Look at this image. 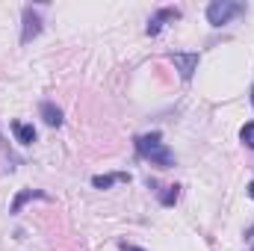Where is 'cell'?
Wrapping results in <instances>:
<instances>
[{"instance_id": "1", "label": "cell", "mask_w": 254, "mask_h": 251, "mask_svg": "<svg viewBox=\"0 0 254 251\" xmlns=\"http://www.w3.org/2000/svg\"><path fill=\"white\" fill-rule=\"evenodd\" d=\"M133 145H136V154H139L142 160H148L151 166L175 169V163H178L175 151L163 142V136H160L157 130H154V133H142V136H136V139H133Z\"/></svg>"}, {"instance_id": "2", "label": "cell", "mask_w": 254, "mask_h": 251, "mask_svg": "<svg viewBox=\"0 0 254 251\" xmlns=\"http://www.w3.org/2000/svg\"><path fill=\"white\" fill-rule=\"evenodd\" d=\"M240 15H246V3L243 0H213L207 6V24L210 27H228Z\"/></svg>"}, {"instance_id": "3", "label": "cell", "mask_w": 254, "mask_h": 251, "mask_svg": "<svg viewBox=\"0 0 254 251\" xmlns=\"http://www.w3.org/2000/svg\"><path fill=\"white\" fill-rule=\"evenodd\" d=\"M181 15H184V9H181V6H160V9L148 18L145 33H148V36H160V33H163V27H166V24H172V21H178Z\"/></svg>"}, {"instance_id": "4", "label": "cell", "mask_w": 254, "mask_h": 251, "mask_svg": "<svg viewBox=\"0 0 254 251\" xmlns=\"http://www.w3.org/2000/svg\"><path fill=\"white\" fill-rule=\"evenodd\" d=\"M21 21H24V27H21V45H30L42 33V15H39L36 6H24L21 9Z\"/></svg>"}, {"instance_id": "5", "label": "cell", "mask_w": 254, "mask_h": 251, "mask_svg": "<svg viewBox=\"0 0 254 251\" xmlns=\"http://www.w3.org/2000/svg\"><path fill=\"white\" fill-rule=\"evenodd\" d=\"M169 60L175 63V68H178V74H181V80L184 83H190L192 74L198 71V63H201V54H187V51H175V54H169Z\"/></svg>"}, {"instance_id": "6", "label": "cell", "mask_w": 254, "mask_h": 251, "mask_svg": "<svg viewBox=\"0 0 254 251\" xmlns=\"http://www.w3.org/2000/svg\"><path fill=\"white\" fill-rule=\"evenodd\" d=\"M33 198H42V201H51V195L48 192H42V189H21L15 198H12V204H9V213L12 216H18L21 210H24V204H30Z\"/></svg>"}, {"instance_id": "7", "label": "cell", "mask_w": 254, "mask_h": 251, "mask_svg": "<svg viewBox=\"0 0 254 251\" xmlns=\"http://www.w3.org/2000/svg\"><path fill=\"white\" fill-rule=\"evenodd\" d=\"M39 116L48 127H63V110L54 104V101H42L39 104Z\"/></svg>"}, {"instance_id": "8", "label": "cell", "mask_w": 254, "mask_h": 251, "mask_svg": "<svg viewBox=\"0 0 254 251\" xmlns=\"http://www.w3.org/2000/svg\"><path fill=\"white\" fill-rule=\"evenodd\" d=\"M116 184H130V172H110V175H95L92 178L95 189H110Z\"/></svg>"}, {"instance_id": "9", "label": "cell", "mask_w": 254, "mask_h": 251, "mask_svg": "<svg viewBox=\"0 0 254 251\" xmlns=\"http://www.w3.org/2000/svg\"><path fill=\"white\" fill-rule=\"evenodd\" d=\"M12 133H15V142L18 145H33L36 142V127L33 125H24V122H12Z\"/></svg>"}, {"instance_id": "10", "label": "cell", "mask_w": 254, "mask_h": 251, "mask_svg": "<svg viewBox=\"0 0 254 251\" xmlns=\"http://www.w3.org/2000/svg\"><path fill=\"white\" fill-rule=\"evenodd\" d=\"M157 198H160V204H163V207H175V204H178V198H181V187H178V184H169V187L157 189Z\"/></svg>"}, {"instance_id": "11", "label": "cell", "mask_w": 254, "mask_h": 251, "mask_svg": "<svg viewBox=\"0 0 254 251\" xmlns=\"http://www.w3.org/2000/svg\"><path fill=\"white\" fill-rule=\"evenodd\" d=\"M240 139H243V142H246V145L254 151V122L243 125V130H240Z\"/></svg>"}, {"instance_id": "12", "label": "cell", "mask_w": 254, "mask_h": 251, "mask_svg": "<svg viewBox=\"0 0 254 251\" xmlns=\"http://www.w3.org/2000/svg\"><path fill=\"white\" fill-rule=\"evenodd\" d=\"M119 249L122 251H145V249H139V246H133V243H125V240L119 243Z\"/></svg>"}, {"instance_id": "13", "label": "cell", "mask_w": 254, "mask_h": 251, "mask_svg": "<svg viewBox=\"0 0 254 251\" xmlns=\"http://www.w3.org/2000/svg\"><path fill=\"white\" fill-rule=\"evenodd\" d=\"M249 198H254V181L249 184Z\"/></svg>"}, {"instance_id": "14", "label": "cell", "mask_w": 254, "mask_h": 251, "mask_svg": "<svg viewBox=\"0 0 254 251\" xmlns=\"http://www.w3.org/2000/svg\"><path fill=\"white\" fill-rule=\"evenodd\" d=\"M252 107H254V86H252Z\"/></svg>"}]
</instances>
